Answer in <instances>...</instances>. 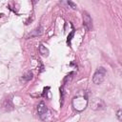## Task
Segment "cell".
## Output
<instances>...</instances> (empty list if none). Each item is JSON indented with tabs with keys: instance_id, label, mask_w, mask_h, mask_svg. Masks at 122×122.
<instances>
[{
	"instance_id": "cell-2",
	"label": "cell",
	"mask_w": 122,
	"mask_h": 122,
	"mask_svg": "<svg viewBox=\"0 0 122 122\" xmlns=\"http://www.w3.org/2000/svg\"><path fill=\"white\" fill-rule=\"evenodd\" d=\"M83 25L88 30H92V20L87 11H83Z\"/></svg>"
},
{
	"instance_id": "cell-1",
	"label": "cell",
	"mask_w": 122,
	"mask_h": 122,
	"mask_svg": "<svg viewBox=\"0 0 122 122\" xmlns=\"http://www.w3.org/2000/svg\"><path fill=\"white\" fill-rule=\"evenodd\" d=\"M106 73H107V71H106V70L103 67L97 68V70L95 71V72H94V74L92 76V82L94 84H96V85L101 84L104 81V79H105Z\"/></svg>"
},
{
	"instance_id": "cell-4",
	"label": "cell",
	"mask_w": 122,
	"mask_h": 122,
	"mask_svg": "<svg viewBox=\"0 0 122 122\" xmlns=\"http://www.w3.org/2000/svg\"><path fill=\"white\" fill-rule=\"evenodd\" d=\"M47 112H48V109H47L46 104L44 102H40L38 104V106H37V113H38V115L43 119L44 115H46Z\"/></svg>"
},
{
	"instance_id": "cell-3",
	"label": "cell",
	"mask_w": 122,
	"mask_h": 122,
	"mask_svg": "<svg viewBox=\"0 0 122 122\" xmlns=\"http://www.w3.org/2000/svg\"><path fill=\"white\" fill-rule=\"evenodd\" d=\"M2 108L6 111V112H10L11 110H13V104L11 102V99L10 97H6L3 102H2Z\"/></svg>"
},
{
	"instance_id": "cell-7",
	"label": "cell",
	"mask_w": 122,
	"mask_h": 122,
	"mask_svg": "<svg viewBox=\"0 0 122 122\" xmlns=\"http://www.w3.org/2000/svg\"><path fill=\"white\" fill-rule=\"evenodd\" d=\"M31 78H32V72H30V71L26 72V73L22 76V79H23L24 81H29V80H30Z\"/></svg>"
},
{
	"instance_id": "cell-5",
	"label": "cell",
	"mask_w": 122,
	"mask_h": 122,
	"mask_svg": "<svg viewBox=\"0 0 122 122\" xmlns=\"http://www.w3.org/2000/svg\"><path fill=\"white\" fill-rule=\"evenodd\" d=\"M39 52L43 56H48L49 55V50L43 44H40V46H39Z\"/></svg>"
},
{
	"instance_id": "cell-12",
	"label": "cell",
	"mask_w": 122,
	"mask_h": 122,
	"mask_svg": "<svg viewBox=\"0 0 122 122\" xmlns=\"http://www.w3.org/2000/svg\"><path fill=\"white\" fill-rule=\"evenodd\" d=\"M60 92H61V100H62V104H63V100H64V90H63V87L60 89Z\"/></svg>"
},
{
	"instance_id": "cell-10",
	"label": "cell",
	"mask_w": 122,
	"mask_h": 122,
	"mask_svg": "<svg viewBox=\"0 0 122 122\" xmlns=\"http://www.w3.org/2000/svg\"><path fill=\"white\" fill-rule=\"evenodd\" d=\"M68 5H70V6H71V9H73V10H76V8H77L76 4H75V3H73V2H71V1H68Z\"/></svg>"
},
{
	"instance_id": "cell-11",
	"label": "cell",
	"mask_w": 122,
	"mask_h": 122,
	"mask_svg": "<svg viewBox=\"0 0 122 122\" xmlns=\"http://www.w3.org/2000/svg\"><path fill=\"white\" fill-rule=\"evenodd\" d=\"M116 116H117V119H118L119 121H121V119H122V117H121V110H118V111H117Z\"/></svg>"
},
{
	"instance_id": "cell-6",
	"label": "cell",
	"mask_w": 122,
	"mask_h": 122,
	"mask_svg": "<svg viewBox=\"0 0 122 122\" xmlns=\"http://www.w3.org/2000/svg\"><path fill=\"white\" fill-rule=\"evenodd\" d=\"M41 32H42V28L41 27H39V28H37V29H35L29 36H30V37H32V36H38V35H40L41 34Z\"/></svg>"
},
{
	"instance_id": "cell-8",
	"label": "cell",
	"mask_w": 122,
	"mask_h": 122,
	"mask_svg": "<svg viewBox=\"0 0 122 122\" xmlns=\"http://www.w3.org/2000/svg\"><path fill=\"white\" fill-rule=\"evenodd\" d=\"M73 34H74V31L72 30L69 35H68V39H67V43L69 44V45H71V38H72V36H73Z\"/></svg>"
},
{
	"instance_id": "cell-9",
	"label": "cell",
	"mask_w": 122,
	"mask_h": 122,
	"mask_svg": "<svg viewBox=\"0 0 122 122\" xmlns=\"http://www.w3.org/2000/svg\"><path fill=\"white\" fill-rule=\"evenodd\" d=\"M72 75H73V72H72V71H71V72H70V73H69V74H68V75H67V76L65 77V79H64V83H66V82H67L68 80L70 81V80L71 79Z\"/></svg>"
}]
</instances>
